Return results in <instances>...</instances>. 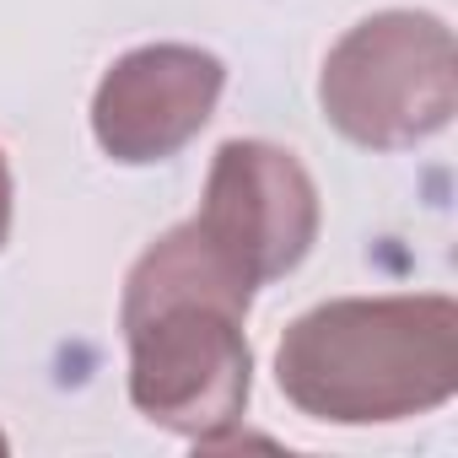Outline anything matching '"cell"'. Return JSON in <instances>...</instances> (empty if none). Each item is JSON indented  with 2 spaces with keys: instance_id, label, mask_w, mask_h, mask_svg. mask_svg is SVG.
<instances>
[{
  "instance_id": "cell-4",
  "label": "cell",
  "mask_w": 458,
  "mask_h": 458,
  "mask_svg": "<svg viewBox=\"0 0 458 458\" xmlns=\"http://www.w3.org/2000/svg\"><path fill=\"white\" fill-rule=\"evenodd\" d=\"M189 221L259 292L313 254L324 205L297 151L276 140H221L205 173L199 210Z\"/></svg>"
},
{
  "instance_id": "cell-5",
  "label": "cell",
  "mask_w": 458,
  "mask_h": 458,
  "mask_svg": "<svg viewBox=\"0 0 458 458\" xmlns=\"http://www.w3.org/2000/svg\"><path fill=\"white\" fill-rule=\"evenodd\" d=\"M226 92L221 55L199 44H140L119 55L92 92V140L124 167L178 157Z\"/></svg>"
},
{
  "instance_id": "cell-7",
  "label": "cell",
  "mask_w": 458,
  "mask_h": 458,
  "mask_svg": "<svg viewBox=\"0 0 458 458\" xmlns=\"http://www.w3.org/2000/svg\"><path fill=\"white\" fill-rule=\"evenodd\" d=\"M6 447H12V442H6V431H0V453H6Z\"/></svg>"
},
{
  "instance_id": "cell-6",
  "label": "cell",
  "mask_w": 458,
  "mask_h": 458,
  "mask_svg": "<svg viewBox=\"0 0 458 458\" xmlns=\"http://www.w3.org/2000/svg\"><path fill=\"white\" fill-rule=\"evenodd\" d=\"M12 205H17V189H12V162H6V151H0V249H6V238H12Z\"/></svg>"
},
{
  "instance_id": "cell-2",
  "label": "cell",
  "mask_w": 458,
  "mask_h": 458,
  "mask_svg": "<svg viewBox=\"0 0 458 458\" xmlns=\"http://www.w3.org/2000/svg\"><path fill=\"white\" fill-rule=\"evenodd\" d=\"M276 383L329 426H394L458 394V302L447 292L335 297L297 313L276 345Z\"/></svg>"
},
{
  "instance_id": "cell-1",
  "label": "cell",
  "mask_w": 458,
  "mask_h": 458,
  "mask_svg": "<svg viewBox=\"0 0 458 458\" xmlns=\"http://www.w3.org/2000/svg\"><path fill=\"white\" fill-rule=\"evenodd\" d=\"M249 308L254 286L194 233V221L162 233L130 265L119 297L130 404L194 447H226L254 394Z\"/></svg>"
},
{
  "instance_id": "cell-3",
  "label": "cell",
  "mask_w": 458,
  "mask_h": 458,
  "mask_svg": "<svg viewBox=\"0 0 458 458\" xmlns=\"http://www.w3.org/2000/svg\"><path fill=\"white\" fill-rule=\"evenodd\" d=\"M324 119L361 151H410L458 114V44L431 12H372L324 55Z\"/></svg>"
}]
</instances>
